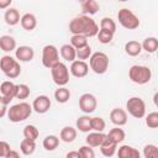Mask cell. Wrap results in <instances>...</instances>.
Returning <instances> with one entry per match:
<instances>
[{
  "label": "cell",
  "mask_w": 158,
  "mask_h": 158,
  "mask_svg": "<svg viewBox=\"0 0 158 158\" xmlns=\"http://www.w3.org/2000/svg\"><path fill=\"white\" fill-rule=\"evenodd\" d=\"M69 32L72 35H80L86 38L94 37L99 32V26L94 19L86 15H80L70 20L69 22Z\"/></svg>",
  "instance_id": "cell-1"
},
{
  "label": "cell",
  "mask_w": 158,
  "mask_h": 158,
  "mask_svg": "<svg viewBox=\"0 0 158 158\" xmlns=\"http://www.w3.org/2000/svg\"><path fill=\"white\" fill-rule=\"evenodd\" d=\"M32 114V106L28 104V102H25V101H21V102H17L12 106H10V109H7V118L14 122V123H17V122H22L25 120H27Z\"/></svg>",
  "instance_id": "cell-2"
},
{
  "label": "cell",
  "mask_w": 158,
  "mask_h": 158,
  "mask_svg": "<svg viewBox=\"0 0 158 158\" xmlns=\"http://www.w3.org/2000/svg\"><path fill=\"white\" fill-rule=\"evenodd\" d=\"M128 78L132 83L138 85H144L152 79V70L146 65L135 64L128 69Z\"/></svg>",
  "instance_id": "cell-3"
},
{
  "label": "cell",
  "mask_w": 158,
  "mask_h": 158,
  "mask_svg": "<svg viewBox=\"0 0 158 158\" xmlns=\"http://www.w3.org/2000/svg\"><path fill=\"white\" fill-rule=\"evenodd\" d=\"M0 69L9 79H15L21 74L20 62H17L14 57L9 54L2 56L0 58Z\"/></svg>",
  "instance_id": "cell-4"
},
{
  "label": "cell",
  "mask_w": 158,
  "mask_h": 158,
  "mask_svg": "<svg viewBox=\"0 0 158 158\" xmlns=\"http://www.w3.org/2000/svg\"><path fill=\"white\" fill-rule=\"evenodd\" d=\"M117 20H118L120 25L126 30H136L141 23L138 16L132 10L126 9V7H122L118 10Z\"/></svg>",
  "instance_id": "cell-5"
},
{
  "label": "cell",
  "mask_w": 158,
  "mask_h": 158,
  "mask_svg": "<svg viewBox=\"0 0 158 158\" xmlns=\"http://www.w3.org/2000/svg\"><path fill=\"white\" fill-rule=\"evenodd\" d=\"M89 67L95 74H104L109 68V57L104 52H94L89 58Z\"/></svg>",
  "instance_id": "cell-6"
},
{
  "label": "cell",
  "mask_w": 158,
  "mask_h": 158,
  "mask_svg": "<svg viewBox=\"0 0 158 158\" xmlns=\"http://www.w3.org/2000/svg\"><path fill=\"white\" fill-rule=\"evenodd\" d=\"M126 112L135 118H142L146 116V102L139 96H132L126 102Z\"/></svg>",
  "instance_id": "cell-7"
},
{
  "label": "cell",
  "mask_w": 158,
  "mask_h": 158,
  "mask_svg": "<svg viewBox=\"0 0 158 158\" xmlns=\"http://www.w3.org/2000/svg\"><path fill=\"white\" fill-rule=\"evenodd\" d=\"M59 51L54 44H46L42 48V64L43 67L51 69L57 63H59Z\"/></svg>",
  "instance_id": "cell-8"
},
{
  "label": "cell",
  "mask_w": 158,
  "mask_h": 158,
  "mask_svg": "<svg viewBox=\"0 0 158 158\" xmlns=\"http://www.w3.org/2000/svg\"><path fill=\"white\" fill-rule=\"evenodd\" d=\"M51 75L54 84L58 86H65L69 83V69L63 62H59L51 68Z\"/></svg>",
  "instance_id": "cell-9"
},
{
  "label": "cell",
  "mask_w": 158,
  "mask_h": 158,
  "mask_svg": "<svg viewBox=\"0 0 158 158\" xmlns=\"http://www.w3.org/2000/svg\"><path fill=\"white\" fill-rule=\"evenodd\" d=\"M98 107V100L95 98V95L90 94V93H84L80 98H79V109L89 115L91 112H94Z\"/></svg>",
  "instance_id": "cell-10"
},
{
  "label": "cell",
  "mask_w": 158,
  "mask_h": 158,
  "mask_svg": "<svg viewBox=\"0 0 158 158\" xmlns=\"http://www.w3.org/2000/svg\"><path fill=\"white\" fill-rule=\"evenodd\" d=\"M51 99L47 95H40L37 96L32 102V110L37 114H46L51 109Z\"/></svg>",
  "instance_id": "cell-11"
},
{
  "label": "cell",
  "mask_w": 158,
  "mask_h": 158,
  "mask_svg": "<svg viewBox=\"0 0 158 158\" xmlns=\"http://www.w3.org/2000/svg\"><path fill=\"white\" fill-rule=\"evenodd\" d=\"M69 72L73 77L75 78H84L88 75L89 73V64H86L85 62L83 60H78L75 59L74 62H72L70 64V68H69Z\"/></svg>",
  "instance_id": "cell-12"
},
{
  "label": "cell",
  "mask_w": 158,
  "mask_h": 158,
  "mask_svg": "<svg viewBox=\"0 0 158 158\" xmlns=\"http://www.w3.org/2000/svg\"><path fill=\"white\" fill-rule=\"evenodd\" d=\"M127 112L126 110L121 109V107H115L111 110L110 112V121L116 126V127H121L125 126L127 123Z\"/></svg>",
  "instance_id": "cell-13"
},
{
  "label": "cell",
  "mask_w": 158,
  "mask_h": 158,
  "mask_svg": "<svg viewBox=\"0 0 158 158\" xmlns=\"http://www.w3.org/2000/svg\"><path fill=\"white\" fill-rule=\"evenodd\" d=\"M35 57V51L30 46H20L15 49V59L17 62H31Z\"/></svg>",
  "instance_id": "cell-14"
},
{
  "label": "cell",
  "mask_w": 158,
  "mask_h": 158,
  "mask_svg": "<svg viewBox=\"0 0 158 158\" xmlns=\"http://www.w3.org/2000/svg\"><path fill=\"white\" fill-rule=\"evenodd\" d=\"M1 96H4L9 102H11L12 99H15L16 95V84H14L11 80H5L0 85Z\"/></svg>",
  "instance_id": "cell-15"
},
{
  "label": "cell",
  "mask_w": 158,
  "mask_h": 158,
  "mask_svg": "<svg viewBox=\"0 0 158 158\" xmlns=\"http://www.w3.org/2000/svg\"><path fill=\"white\" fill-rule=\"evenodd\" d=\"M20 23H21V27H22L25 31L31 32V31H33V30L36 28V26H37V19H36V16H35L33 14L26 12V14H23V15L21 16Z\"/></svg>",
  "instance_id": "cell-16"
},
{
  "label": "cell",
  "mask_w": 158,
  "mask_h": 158,
  "mask_svg": "<svg viewBox=\"0 0 158 158\" xmlns=\"http://www.w3.org/2000/svg\"><path fill=\"white\" fill-rule=\"evenodd\" d=\"M116 152L118 158H141V153L138 152V149L128 144H122Z\"/></svg>",
  "instance_id": "cell-17"
},
{
  "label": "cell",
  "mask_w": 158,
  "mask_h": 158,
  "mask_svg": "<svg viewBox=\"0 0 158 158\" xmlns=\"http://www.w3.org/2000/svg\"><path fill=\"white\" fill-rule=\"evenodd\" d=\"M106 135L104 132H89L86 138H85V142H86V146L94 148V147H100L101 143L104 142Z\"/></svg>",
  "instance_id": "cell-18"
},
{
  "label": "cell",
  "mask_w": 158,
  "mask_h": 158,
  "mask_svg": "<svg viewBox=\"0 0 158 158\" xmlns=\"http://www.w3.org/2000/svg\"><path fill=\"white\" fill-rule=\"evenodd\" d=\"M116 151H117V144L114 143V142H112L111 139H109L107 137H105L104 142H102L101 146H100V152H101V154H102L104 157H106V158H110V157H112V156L116 153Z\"/></svg>",
  "instance_id": "cell-19"
},
{
  "label": "cell",
  "mask_w": 158,
  "mask_h": 158,
  "mask_svg": "<svg viewBox=\"0 0 158 158\" xmlns=\"http://www.w3.org/2000/svg\"><path fill=\"white\" fill-rule=\"evenodd\" d=\"M20 12L16 7H9L4 14V20L9 26H15L20 22Z\"/></svg>",
  "instance_id": "cell-20"
},
{
  "label": "cell",
  "mask_w": 158,
  "mask_h": 158,
  "mask_svg": "<svg viewBox=\"0 0 158 158\" xmlns=\"http://www.w3.org/2000/svg\"><path fill=\"white\" fill-rule=\"evenodd\" d=\"M0 49L9 53L16 49V40L10 35H4L0 37Z\"/></svg>",
  "instance_id": "cell-21"
},
{
  "label": "cell",
  "mask_w": 158,
  "mask_h": 158,
  "mask_svg": "<svg viewBox=\"0 0 158 158\" xmlns=\"http://www.w3.org/2000/svg\"><path fill=\"white\" fill-rule=\"evenodd\" d=\"M81 6V12L83 15H86V16H90V15H95L99 9H100V5L98 1L95 0H85L80 4Z\"/></svg>",
  "instance_id": "cell-22"
},
{
  "label": "cell",
  "mask_w": 158,
  "mask_h": 158,
  "mask_svg": "<svg viewBox=\"0 0 158 158\" xmlns=\"http://www.w3.org/2000/svg\"><path fill=\"white\" fill-rule=\"evenodd\" d=\"M77 138V128L72 126H64L60 130L59 133V139L65 142V143H72Z\"/></svg>",
  "instance_id": "cell-23"
},
{
  "label": "cell",
  "mask_w": 158,
  "mask_h": 158,
  "mask_svg": "<svg viewBox=\"0 0 158 158\" xmlns=\"http://www.w3.org/2000/svg\"><path fill=\"white\" fill-rule=\"evenodd\" d=\"M59 53H60V57L67 60V62H74L77 59V54H75V48L73 46H70L69 43H65L60 47L59 49Z\"/></svg>",
  "instance_id": "cell-24"
},
{
  "label": "cell",
  "mask_w": 158,
  "mask_h": 158,
  "mask_svg": "<svg viewBox=\"0 0 158 158\" xmlns=\"http://www.w3.org/2000/svg\"><path fill=\"white\" fill-rule=\"evenodd\" d=\"M106 137H107L109 139H111L114 143L118 144V143L123 142V139L126 138V133H125V131H123L122 128H120V127H114V128H111V130L109 131V133L106 135Z\"/></svg>",
  "instance_id": "cell-25"
},
{
  "label": "cell",
  "mask_w": 158,
  "mask_h": 158,
  "mask_svg": "<svg viewBox=\"0 0 158 158\" xmlns=\"http://www.w3.org/2000/svg\"><path fill=\"white\" fill-rule=\"evenodd\" d=\"M75 128L79 130L80 132L89 133L91 131V128H90V116L89 115L79 116L75 121Z\"/></svg>",
  "instance_id": "cell-26"
},
{
  "label": "cell",
  "mask_w": 158,
  "mask_h": 158,
  "mask_svg": "<svg viewBox=\"0 0 158 158\" xmlns=\"http://www.w3.org/2000/svg\"><path fill=\"white\" fill-rule=\"evenodd\" d=\"M125 52L131 57H136V56L141 54V52H142L141 43L138 41H128V42H126L125 43Z\"/></svg>",
  "instance_id": "cell-27"
},
{
  "label": "cell",
  "mask_w": 158,
  "mask_h": 158,
  "mask_svg": "<svg viewBox=\"0 0 158 158\" xmlns=\"http://www.w3.org/2000/svg\"><path fill=\"white\" fill-rule=\"evenodd\" d=\"M142 51H146L147 53H154L158 49V40L156 37H147L141 43Z\"/></svg>",
  "instance_id": "cell-28"
},
{
  "label": "cell",
  "mask_w": 158,
  "mask_h": 158,
  "mask_svg": "<svg viewBox=\"0 0 158 158\" xmlns=\"http://www.w3.org/2000/svg\"><path fill=\"white\" fill-rule=\"evenodd\" d=\"M54 99L59 104H65L70 99V91L65 86H58L54 91Z\"/></svg>",
  "instance_id": "cell-29"
},
{
  "label": "cell",
  "mask_w": 158,
  "mask_h": 158,
  "mask_svg": "<svg viewBox=\"0 0 158 158\" xmlns=\"http://www.w3.org/2000/svg\"><path fill=\"white\" fill-rule=\"evenodd\" d=\"M59 144V138L54 135H48L43 138V142H42V146L46 151H54Z\"/></svg>",
  "instance_id": "cell-30"
},
{
  "label": "cell",
  "mask_w": 158,
  "mask_h": 158,
  "mask_svg": "<svg viewBox=\"0 0 158 158\" xmlns=\"http://www.w3.org/2000/svg\"><path fill=\"white\" fill-rule=\"evenodd\" d=\"M90 128L94 132H104V130L106 128V122L100 116L90 117Z\"/></svg>",
  "instance_id": "cell-31"
},
{
  "label": "cell",
  "mask_w": 158,
  "mask_h": 158,
  "mask_svg": "<svg viewBox=\"0 0 158 158\" xmlns=\"http://www.w3.org/2000/svg\"><path fill=\"white\" fill-rule=\"evenodd\" d=\"M36 149V141H31V139H26L23 138L20 143V151L22 152V154L25 156H31Z\"/></svg>",
  "instance_id": "cell-32"
},
{
  "label": "cell",
  "mask_w": 158,
  "mask_h": 158,
  "mask_svg": "<svg viewBox=\"0 0 158 158\" xmlns=\"http://www.w3.org/2000/svg\"><path fill=\"white\" fill-rule=\"evenodd\" d=\"M22 133H23V137L26 139H31V141H36L40 136V131L35 125H26L23 127Z\"/></svg>",
  "instance_id": "cell-33"
},
{
  "label": "cell",
  "mask_w": 158,
  "mask_h": 158,
  "mask_svg": "<svg viewBox=\"0 0 158 158\" xmlns=\"http://www.w3.org/2000/svg\"><path fill=\"white\" fill-rule=\"evenodd\" d=\"M100 30H105V31H109V32L115 35V32H116V22L111 17H102L101 21H100Z\"/></svg>",
  "instance_id": "cell-34"
},
{
  "label": "cell",
  "mask_w": 158,
  "mask_h": 158,
  "mask_svg": "<svg viewBox=\"0 0 158 158\" xmlns=\"http://www.w3.org/2000/svg\"><path fill=\"white\" fill-rule=\"evenodd\" d=\"M69 44L73 46L75 49H79V48H83V47L88 46V38L84 37V36H80V35H72Z\"/></svg>",
  "instance_id": "cell-35"
},
{
  "label": "cell",
  "mask_w": 158,
  "mask_h": 158,
  "mask_svg": "<svg viewBox=\"0 0 158 158\" xmlns=\"http://www.w3.org/2000/svg\"><path fill=\"white\" fill-rule=\"evenodd\" d=\"M30 86L26 84H16V95L15 99L19 100H25L30 96Z\"/></svg>",
  "instance_id": "cell-36"
},
{
  "label": "cell",
  "mask_w": 158,
  "mask_h": 158,
  "mask_svg": "<svg viewBox=\"0 0 158 158\" xmlns=\"http://www.w3.org/2000/svg\"><path fill=\"white\" fill-rule=\"evenodd\" d=\"M75 54H77L78 60H83V62H85V60L89 59L90 56L93 54V52H91V47L88 44V46H85V47H83V48L75 49Z\"/></svg>",
  "instance_id": "cell-37"
},
{
  "label": "cell",
  "mask_w": 158,
  "mask_h": 158,
  "mask_svg": "<svg viewBox=\"0 0 158 158\" xmlns=\"http://www.w3.org/2000/svg\"><path fill=\"white\" fill-rule=\"evenodd\" d=\"M143 156L144 158H158V148L156 144H146L143 147Z\"/></svg>",
  "instance_id": "cell-38"
},
{
  "label": "cell",
  "mask_w": 158,
  "mask_h": 158,
  "mask_svg": "<svg viewBox=\"0 0 158 158\" xmlns=\"http://www.w3.org/2000/svg\"><path fill=\"white\" fill-rule=\"evenodd\" d=\"M96 36H98L99 42L102 43V44L110 43V42L112 41V38H114V33H111V32H109V31H105V30H99V32H98Z\"/></svg>",
  "instance_id": "cell-39"
},
{
  "label": "cell",
  "mask_w": 158,
  "mask_h": 158,
  "mask_svg": "<svg viewBox=\"0 0 158 158\" xmlns=\"http://www.w3.org/2000/svg\"><path fill=\"white\" fill-rule=\"evenodd\" d=\"M146 125L149 128H157L158 127V112L157 111L149 112L146 116Z\"/></svg>",
  "instance_id": "cell-40"
},
{
  "label": "cell",
  "mask_w": 158,
  "mask_h": 158,
  "mask_svg": "<svg viewBox=\"0 0 158 158\" xmlns=\"http://www.w3.org/2000/svg\"><path fill=\"white\" fill-rule=\"evenodd\" d=\"M78 153H79L80 158H95V152H94V149H93L91 147L86 146V144H85V146H81V147L79 148Z\"/></svg>",
  "instance_id": "cell-41"
},
{
  "label": "cell",
  "mask_w": 158,
  "mask_h": 158,
  "mask_svg": "<svg viewBox=\"0 0 158 158\" xmlns=\"http://www.w3.org/2000/svg\"><path fill=\"white\" fill-rule=\"evenodd\" d=\"M9 104H10V102H9L4 96L0 95V118L4 117V116L7 114V109H9L7 106H9Z\"/></svg>",
  "instance_id": "cell-42"
},
{
  "label": "cell",
  "mask_w": 158,
  "mask_h": 158,
  "mask_svg": "<svg viewBox=\"0 0 158 158\" xmlns=\"http://www.w3.org/2000/svg\"><path fill=\"white\" fill-rule=\"evenodd\" d=\"M10 151H11L10 144L5 141H0V158H5Z\"/></svg>",
  "instance_id": "cell-43"
},
{
  "label": "cell",
  "mask_w": 158,
  "mask_h": 158,
  "mask_svg": "<svg viewBox=\"0 0 158 158\" xmlns=\"http://www.w3.org/2000/svg\"><path fill=\"white\" fill-rule=\"evenodd\" d=\"M12 4V0H0V9L4 10V9H9Z\"/></svg>",
  "instance_id": "cell-44"
},
{
  "label": "cell",
  "mask_w": 158,
  "mask_h": 158,
  "mask_svg": "<svg viewBox=\"0 0 158 158\" xmlns=\"http://www.w3.org/2000/svg\"><path fill=\"white\" fill-rule=\"evenodd\" d=\"M65 158H80V156H79L78 151H70L65 154Z\"/></svg>",
  "instance_id": "cell-45"
},
{
  "label": "cell",
  "mask_w": 158,
  "mask_h": 158,
  "mask_svg": "<svg viewBox=\"0 0 158 158\" xmlns=\"http://www.w3.org/2000/svg\"><path fill=\"white\" fill-rule=\"evenodd\" d=\"M6 158H20V154H19V152H16V151L11 149V151L7 153Z\"/></svg>",
  "instance_id": "cell-46"
},
{
  "label": "cell",
  "mask_w": 158,
  "mask_h": 158,
  "mask_svg": "<svg viewBox=\"0 0 158 158\" xmlns=\"http://www.w3.org/2000/svg\"><path fill=\"white\" fill-rule=\"evenodd\" d=\"M5 158H6V157H5Z\"/></svg>",
  "instance_id": "cell-47"
}]
</instances>
